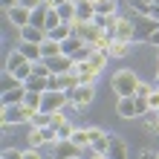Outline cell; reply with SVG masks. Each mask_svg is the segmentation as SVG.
Returning <instances> with one entry per match:
<instances>
[{
  "label": "cell",
  "instance_id": "1",
  "mask_svg": "<svg viewBox=\"0 0 159 159\" xmlns=\"http://www.w3.org/2000/svg\"><path fill=\"white\" fill-rule=\"evenodd\" d=\"M139 78L136 75V70H119L113 78H110V84H113V93L121 98V96H133L136 93V87H139Z\"/></svg>",
  "mask_w": 159,
  "mask_h": 159
},
{
  "label": "cell",
  "instance_id": "2",
  "mask_svg": "<svg viewBox=\"0 0 159 159\" xmlns=\"http://www.w3.org/2000/svg\"><path fill=\"white\" fill-rule=\"evenodd\" d=\"M6 70L12 72V75H17L20 81H26L32 75V61L26 58V55H20L17 49H12L9 52V58H6Z\"/></svg>",
  "mask_w": 159,
  "mask_h": 159
},
{
  "label": "cell",
  "instance_id": "3",
  "mask_svg": "<svg viewBox=\"0 0 159 159\" xmlns=\"http://www.w3.org/2000/svg\"><path fill=\"white\" fill-rule=\"evenodd\" d=\"M3 127H12V125H26L32 119V110L26 104H3Z\"/></svg>",
  "mask_w": 159,
  "mask_h": 159
},
{
  "label": "cell",
  "instance_id": "4",
  "mask_svg": "<svg viewBox=\"0 0 159 159\" xmlns=\"http://www.w3.org/2000/svg\"><path fill=\"white\" fill-rule=\"evenodd\" d=\"M72 35H78V38L87 43V46H96V41L104 35V29H101V26H96L93 20H75V23H72Z\"/></svg>",
  "mask_w": 159,
  "mask_h": 159
},
{
  "label": "cell",
  "instance_id": "5",
  "mask_svg": "<svg viewBox=\"0 0 159 159\" xmlns=\"http://www.w3.org/2000/svg\"><path fill=\"white\" fill-rule=\"evenodd\" d=\"M67 98H70V104L72 107H87L93 98H96V84H81V87L75 90H67Z\"/></svg>",
  "mask_w": 159,
  "mask_h": 159
},
{
  "label": "cell",
  "instance_id": "6",
  "mask_svg": "<svg viewBox=\"0 0 159 159\" xmlns=\"http://www.w3.org/2000/svg\"><path fill=\"white\" fill-rule=\"evenodd\" d=\"M81 153H84V148H78L72 139H58V142L52 145V159H81Z\"/></svg>",
  "mask_w": 159,
  "mask_h": 159
},
{
  "label": "cell",
  "instance_id": "7",
  "mask_svg": "<svg viewBox=\"0 0 159 159\" xmlns=\"http://www.w3.org/2000/svg\"><path fill=\"white\" fill-rule=\"evenodd\" d=\"M133 23H136V38H133V43H136V41H145V43H148V38H151V35L156 32V26H159L153 17H148V15H136Z\"/></svg>",
  "mask_w": 159,
  "mask_h": 159
},
{
  "label": "cell",
  "instance_id": "8",
  "mask_svg": "<svg viewBox=\"0 0 159 159\" xmlns=\"http://www.w3.org/2000/svg\"><path fill=\"white\" fill-rule=\"evenodd\" d=\"M6 17H9V23H15L17 29H23V26H29L32 20V9H26V6H12V9H6Z\"/></svg>",
  "mask_w": 159,
  "mask_h": 159
},
{
  "label": "cell",
  "instance_id": "9",
  "mask_svg": "<svg viewBox=\"0 0 159 159\" xmlns=\"http://www.w3.org/2000/svg\"><path fill=\"white\" fill-rule=\"evenodd\" d=\"M116 38L133 43V38H136V23H133V17H125V15L116 17Z\"/></svg>",
  "mask_w": 159,
  "mask_h": 159
},
{
  "label": "cell",
  "instance_id": "10",
  "mask_svg": "<svg viewBox=\"0 0 159 159\" xmlns=\"http://www.w3.org/2000/svg\"><path fill=\"white\" fill-rule=\"evenodd\" d=\"M17 52L20 55H26L32 64H38V61H43V52H41V43H32V41H20L17 38Z\"/></svg>",
  "mask_w": 159,
  "mask_h": 159
},
{
  "label": "cell",
  "instance_id": "11",
  "mask_svg": "<svg viewBox=\"0 0 159 159\" xmlns=\"http://www.w3.org/2000/svg\"><path fill=\"white\" fill-rule=\"evenodd\" d=\"M46 38H49V32L46 29H41V26H23L20 29V41H32V43H43Z\"/></svg>",
  "mask_w": 159,
  "mask_h": 159
},
{
  "label": "cell",
  "instance_id": "12",
  "mask_svg": "<svg viewBox=\"0 0 159 159\" xmlns=\"http://www.w3.org/2000/svg\"><path fill=\"white\" fill-rule=\"evenodd\" d=\"M107 159H127V145L125 139L110 133V151H107Z\"/></svg>",
  "mask_w": 159,
  "mask_h": 159
},
{
  "label": "cell",
  "instance_id": "13",
  "mask_svg": "<svg viewBox=\"0 0 159 159\" xmlns=\"http://www.w3.org/2000/svg\"><path fill=\"white\" fill-rule=\"evenodd\" d=\"M116 113H119L121 119H133V116H136V98H133V96H121L119 104H116Z\"/></svg>",
  "mask_w": 159,
  "mask_h": 159
},
{
  "label": "cell",
  "instance_id": "14",
  "mask_svg": "<svg viewBox=\"0 0 159 159\" xmlns=\"http://www.w3.org/2000/svg\"><path fill=\"white\" fill-rule=\"evenodd\" d=\"M130 46H133V43H130V41H121V38H113V41H110V58H127V55H130Z\"/></svg>",
  "mask_w": 159,
  "mask_h": 159
},
{
  "label": "cell",
  "instance_id": "15",
  "mask_svg": "<svg viewBox=\"0 0 159 159\" xmlns=\"http://www.w3.org/2000/svg\"><path fill=\"white\" fill-rule=\"evenodd\" d=\"M75 72H78L81 84H96V78H98V70H93V67H90V61L75 64Z\"/></svg>",
  "mask_w": 159,
  "mask_h": 159
},
{
  "label": "cell",
  "instance_id": "16",
  "mask_svg": "<svg viewBox=\"0 0 159 159\" xmlns=\"http://www.w3.org/2000/svg\"><path fill=\"white\" fill-rule=\"evenodd\" d=\"M107 64H110V52H107V49H93V55H90V67H93V70L101 72Z\"/></svg>",
  "mask_w": 159,
  "mask_h": 159
},
{
  "label": "cell",
  "instance_id": "17",
  "mask_svg": "<svg viewBox=\"0 0 159 159\" xmlns=\"http://www.w3.org/2000/svg\"><path fill=\"white\" fill-rule=\"evenodd\" d=\"M49 9H52V6L43 0L38 9H32V20H29V23H32V26H41V29H46V12H49Z\"/></svg>",
  "mask_w": 159,
  "mask_h": 159
},
{
  "label": "cell",
  "instance_id": "18",
  "mask_svg": "<svg viewBox=\"0 0 159 159\" xmlns=\"http://www.w3.org/2000/svg\"><path fill=\"white\" fill-rule=\"evenodd\" d=\"M23 96H26V84L17 87V90H6L3 96H0V101H3V104H23Z\"/></svg>",
  "mask_w": 159,
  "mask_h": 159
},
{
  "label": "cell",
  "instance_id": "19",
  "mask_svg": "<svg viewBox=\"0 0 159 159\" xmlns=\"http://www.w3.org/2000/svg\"><path fill=\"white\" fill-rule=\"evenodd\" d=\"M23 104L32 110V113H38V110L43 107V93H35V90H26V96H23Z\"/></svg>",
  "mask_w": 159,
  "mask_h": 159
},
{
  "label": "cell",
  "instance_id": "20",
  "mask_svg": "<svg viewBox=\"0 0 159 159\" xmlns=\"http://www.w3.org/2000/svg\"><path fill=\"white\" fill-rule=\"evenodd\" d=\"M41 52H43V58H55V55H61V52H64V46H61V41L46 38V41L41 43Z\"/></svg>",
  "mask_w": 159,
  "mask_h": 159
},
{
  "label": "cell",
  "instance_id": "21",
  "mask_svg": "<svg viewBox=\"0 0 159 159\" xmlns=\"http://www.w3.org/2000/svg\"><path fill=\"white\" fill-rule=\"evenodd\" d=\"M29 125H32V127H52V113H46V110H38V113H32Z\"/></svg>",
  "mask_w": 159,
  "mask_h": 159
},
{
  "label": "cell",
  "instance_id": "22",
  "mask_svg": "<svg viewBox=\"0 0 159 159\" xmlns=\"http://www.w3.org/2000/svg\"><path fill=\"white\" fill-rule=\"evenodd\" d=\"M26 139H29V148H43V145H49V142H46V133H43V127H32Z\"/></svg>",
  "mask_w": 159,
  "mask_h": 159
},
{
  "label": "cell",
  "instance_id": "23",
  "mask_svg": "<svg viewBox=\"0 0 159 159\" xmlns=\"http://www.w3.org/2000/svg\"><path fill=\"white\" fill-rule=\"evenodd\" d=\"M49 38H55V41H67V38H72V23H61V26H55V29L49 32Z\"/></svg>",
  "mask_w": 159,
  "mask_h": 159
},
{
  "label": "cell",
  "instance_id": "24",
  "mask_svg": "<svg viewBox=\"0 0 159 159\" xmlns=\"http://www.w3.org/2000/svg\"><path fill=\"white\" fill-rule=\"evenodd\" d=\"M17 87H23V81L20 78H17V75H12V72H9V70H3V84H0V90H17Z\"/></svg>",
  "mask_w": 159,
  "mask_h": 159
},
{
  "label": "cell",
  "instance_id": "25",
  "mask_svg": "<svg viewBox=\"0 0 159 159\" xmlns=\"http://www.w3.org/2000/svg\"><path fill=\"white\" fill-rule=\"evenodd\" d=\"M61 46H64V55H70V58H72V55H75V52L81 49V46H84V41L78 38V35H72V38H67Z\"/></svg>",
  "mask_w": 159,
  "mask_h": 159
},
{
  "label": "cell",
  "instance_id": "26",
  "mask_svg": "<svg viewBox=\"0 0 159 159\" xmlns=\"http://www.w3.org/2000/svg\"><path fill=\"white\" fill-rule=\"evenodd\" d=\"M96 17V3L87 0V3H78V20H93Z\"/></svg>",
  "mask_w": 159,
  "mask_h": 159
},
{
  "label": "cell",
  "instance_id": "27",
  "mask_svg": "<svg viewBox=\"0 0 159 159\" xmlns=\"http://www.w3.org/2000/svg\"><path fill=\"white\" fill-rule=\"evenodd\" d=\"M26 84V90H35V93H46V78H41V75H29L23 81Z\"/></svg>",
  "mask_w": 159,
  "mask_h": 159
},
{
  "label": "cell",
  "instance_id": "28",
  "mask_svg": "<svg viewBox=\"0 0 159 159\" xmlns=\"http://www.w3.org/2000/svg\"><path fill=\"white\" fill-rule=\"evenodd\" d=\"M119 0H98L96 3V15H116Z\"/></svg>",
  "mask_w": 159,
  "mask_h": 159
},
{
  "label": "cell",
  "instance_id": "29",
  "mask_svg": "<svg viewBox=\"0 0 159 159\" xmlns=\"http://www.w3.org/2000/svg\"><path fill=\"white\" fill-rule=\"evenodd\" d=\"M61 23H64V20H61V15H58V9L52 6L49 12H46V32H52L55 26H61Z\"/></svg>",
  "mask_w": 159,
  "mask_h": 159
},
{
  "label": "cell",
  "instance_id": "30",
  "mask_svg": "<svg viewBox=\"0 0 159 159\" xmlns=\"http://www.w3.org/2000/svg\"><path fill=\"white\" fill-rule=\"evenodd\" d=\"M72 142H75L78 148H87V145H90V136H87V127H75V130H72Z\"/></svg>",
  "mask_w": 159,
  "mask_h": 159
},
{
  "label": "cell",
  "instance_id": "31",
  "mask_svg": "<svg viewBox=\"0 0 159 159\" xmlns=\"http://www.w3.org/2000/svg\"><path fill=\"white\" fill-rule=\"evenodd\" d=\"M81 87V78H78V72L72 70V72H64V90H75Z\"/></svg>",
  "mask_w": 159,
  "mask_h": 159
},
{
  "label": "cell",
  "instance_id": "32",
  "mask_svg": "<svg viewBox=\"0 0 159 159\" xmlns=\"http://www.w3.org/2000/svg\"><path fill=\"white\" fill-rule=\"evenodd\" d=\"M153 90H156V87H153V81H139V87H136L133 96H136V98H148Z\"/></svg>",
  "mask_w": 159,
  "mask_h": 159
},
{
  "label": "cell",
  "instance_id": "33",
  "mask_svg": "<svg viewBox=\"0 0 159 159\" xmlns=\"http://www.w3.org/2000/svg\"><path fill=\"white\" fill-rule=\"evenodd\" d=\"M32 75H41V78H49V75H52V70L46 67V61H38V64H32Z\"/></svg>",
  "mask_w": 159,
  "mask_h": 159
},
{
  "label": "cell",
  "instance_id": "34",
  "mask_svg": "<svg viewBox=\"0 0 159 159\" xmlns=\"http://www.w3.org/2000/svg\"><path fill=\"white\" fill-rule=\"evenodd\" d=\"M46 90H64V75L52 72V75L46 78Z\"/></svg>",
  "mask_w": 159,
  "mask_h": 159
},
{
  "label": "cell",
  "instance_id": "35",
  "mask_svg": "<svg viewBox=\"0 0 159 159\" xmlns=\"http://www.w3.org/2000/svg\"><path fill=\"white\" fill-rule=\"evenodd\" d=\"M90 55H93V46H87V43H84L81 49H78L75 55H72V61H75V64H81V61H90Z\"/></svg>",
  "mask_w": 159,
  "mask_h": 159
},
{
  "label": "cell",
  "instance_id": "36",
  "mask_svg": "<svg viewBox=\"0 0 159 159\" xmlns=\"http://www.w3.org/2000/svg\"><path fill=\"white\" fill-rule=\"evenodd\" d=\"M72 130H75L72 121H64V125L58 127V139H72Z\"/></svg>",
  "mask_w": 159,
  "mask_h": 159
},
{
  "label": "cell",
  "instance_id": "37",
  "mask_svg": "<svg viewBox=\"0 0 159 159\" xmlns=\"http://www.w3.org/2000/svg\"><path fill=\"white\" fill-rule=\"evenodd\" d=\"M0 159H23V151H17V148H6V151L0 153Z\"/></svg>",
  "mask_w": 159,
  "mask_h": 159
},
{
  "label": "cell",
  "instance_id": "38",
  "mask_svg": "<svg viewBox=\"0 0 159 159\" xmlns=\"http://www.w3.org/2000/svg\"><path fill=\"white\" fill-rule=\"evenodd\" d=\"M64 121H70V119H67V113H64V110H58V113H52V127H55V130H58V127L64 125Z\"/></svg>",
  "mask_w": 159,
  "mask_h": 159
},
{
  "label": "cell",
  "instance_id": "39",
  "mask_svg": "<svg viewBox=\"0 0 159 159\" xmlns=\"http://www.w3.org/2000/svg\"><path fill=\"white\" fill-rule=\"evenodd\" d=\"M148 104H151V110H159V87L148 96Z\"/></svg>",
  "mask_w": 159,
  "mask_h": 159
},
{
  "label": "cell",
  "instance_id": "40",
  "mask_svg": "<svg viewBox=\"0 0 159 159\" xmlns=\"http://www.w3.org/2000/svg\"><path fill=\"white\" fill-rule=\"evenodd\" d=\"M23 159H41V148H26V151H23Z\"/></svg>",
  "mask_w": 159,
  "mask_h": 159
},
{
  "label": "cell",
  "instance_id": "41",
  "mask_svg": "<svg viewBox=\"0 0 159 159\" xmlns=\"http://www.w3.org/2000/svg\"><path fill=\"white\" fill-rule=\"evenodd\" d=\"M148 46H156L159 49V26H156V32L151 35V38H148Z\"/></svg>",
  "mask_w": 159,
  "mask_h": 159
},
{
  "label": "cell",
  "instance_id": "42",
  "mask_svg": "<svg viewBox=\"0 0 159 159\" xmlns=\"http://www.w3.org/2000/svg\"><path fill=\"white\" fill-rule=\"evenodd\" d=\"M43 3V0H20V6H26V9H38Z\"/></svg>",
  "mask_w": 159,
  "mask_h": 159
},
{
  "label": "cell",
  "instance_id": "43",
  "mask_svg": "<svg viewBox=\"0 0 159 159\" xmlns=\"http://www.w3.org/2000/svg\"><path fill=\"white\" fill-rule=\"evenodd\" d=\"M0 3H3V9H12V6L20 3V0H0Z\"/></svg>",
  "mask_w": 159,
  "mask_h": 159
},
{
  "label": "cell",
  "instance_id": "44",
  "mask_svg": "<svg viewBox=\"0 0 159 159\" xmlns=\"http://www.w3.org/2000/svg\"><path fill=\"white\" fill-rule=\"evenodd\" d=\"M153 87H159V67H156V75H153Z\"/></svg>",
  "mask_w": 159,
  "mask_h": 159
},
{
  "label": "cell",
  "instance_id": "45",
  "mask_svg": "<svg viewBox=\"0 0 159 159\" xmlns=\"http://www.w3.org/2000/svg\"><path fill=\"white\" fill-rule=\"evenodd\" d=\"M72 3H75V6H78V3H87V0H72Z\"/></svg>",
  "mask_w": 159,
  "mask_h": 159
},
{
  "label": "cell",
  "instance_id": "46",
  "mask_svg": "<svg viewBox=\"0 0 159 159\" xmlns=\"http://www.w3.org/2000/svg\"><path fill=\"white\" fill-rule=\"evenodd\" d=\"M93 159H107V156H101V153H98V156H93Z\"/></svg>",
  "mask_w": 159,
  "mask_h": 159
},
{
  "label": "cell",
  "instance_id": "47",
  "mask_svg": "<svg viewBox=\"0 0 159 159\" xmlns=\"http://www.w3.org/2000/svg\"><path fill=\"white\" fill-rule=\"evenodd\" d=\"M151 3H153V6H159V0H151Z\"/></svg>",
  "mask_w": 159,
  "mask_h": 159
},
{
  "label": "cell",
  "instance_id": "48",
  "mask_svg": "<svg viewBox=\"0 0 159 159\" xmlns=\"http://www.w3.org/2000/svg\"><path fill=\"white\" fill-rule=\"evenodd\" d=\"M156 64H159V58H156Z\"/></svg>",
  "mask_w": 159,
  "mask_h": 159
},
{
  "label": "cell",
  "instance_id": "49",
  "mask_svg": "<svg viewBox=\"0 0 159 159\" xmlns=\"http://www.w3.org/2000/svg\"><path fill=\"white\" fill-rule=\"evenodd\" d=\"M156 159H159V153H156Z\"/></svg>",
  "mask_w": 159,
  "mask_h": 159
},
{
  "label": "cell",
  "instance_id": "50",
  "mask_svg": "<svg viewBox=\"0 0 159 159\" xmlns=\"http://www.w3.org/2000/svg\"><path fill=\"white\" fill-rule=\"evenodd\" d=\"M148 3H151V0H148Z\"/></svg>",
  "mask_w": 159,
  "mask_h": 159
},
{
  "label": "cell",
  "instance_id": "51",
  "mask_svg": "<svg viewBox=\"0 0 159 159\" xmlns=\"http://www.w3.org/2000/svg\"><path fill=\"white\" fill-rule=\"evenodd\" d=\"M75 159H78V156H75Z\"/></svg>",
  "mask_w": 159,
  "mask_h": 159
}]
</instances>
